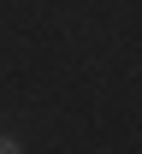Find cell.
I'll return each mask as SVG.
<instances>
[{"label": "cell", "instance_id": "cell-1", "mask_svg": "<svg viewBox=\"0 0 142 154\" xmlns=\"http://www.w3.org/2000/svg\"><path fill=\"white\" fill-rule=\"evenodd\" d=\"M0 154H24V142L18 136H0Z\"/></svg>", "mask_w": 142, "mask_h": 154}]
</instances>
